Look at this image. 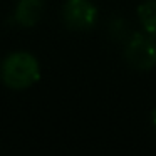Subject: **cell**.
I'll list each match as a JSON object with an SVG mask.
<instances>
[{
	"label": "cell",
	"mask_w": 156,
	"mask_h": 156,
	"mask_svg": "<svg viewBox=\"0 0 156 156\" xmlns=\"http://www.w3.org/2000/svg\"><path fill=\"white\" fill-rule=\"evenodd\" d=\"M41 77V64L30 52L19 51L7 55L0 64V79L12 91H24Z\"/></svg>",
	"instance_id": "cell-1"
},
{
	"label": "cell",
	"mask_w": 156,
	"mask_h": 156,
	"mask_svg": "<svg viewBox=\"0 0 156 156\" xmlns=\"http://www.w3.org/2000/svg\"><path fill=\"white\" fill-rule=\"evenodd\" d=\"M124 59L133 69L151 71L156 66V37L148 32H134L124 42Z\"/></svg>",
	"instance_id": "cell-2"
},
{
	"label": "cell",
	"mask_w": 156,
	"mask_h": 156,
	"mask_svg": "<svg viewBox=\"0 0 156 156\" xmlns=\"http://www.w3.org/2000/svg\"><path fill=\"white\" fill-rule=\"evenodd\" d=\"M99 12L92 0H66L62 7V20L71 30H89L98 24Z\"/></svg>",
	"instance_id": "cell-3"
},
{
	"label": "cell",
	"mask_w": 156,
	"mask_h": 156,
	"mask_svg": "<svg viewBox=\"0 0 156 156\" xmlns=\"http://www.w3.org/2000/svg\"><path fill=\"white\" fill-rule=\"evenodd\" d=\"M45 10V0H19L10 17V24L20 29H30L39 24Z\"/></svg>",
	"instance_id": "cell-4"
},
{
	"label": "cell",
	"mask_w": 156,
	"mask_h": 156,
	"mask_svg": "<svg viewBox=\"0 0 156 156\" xmlns=\"http://www.w3.org/2000/svg\"><path fill=\"white\" fill-rule=\"evenodd\" d=\"M138 20L143 30L156 37V0H146L138 7Z\"/></svg>",
	"instance_id": "cell-5"
},
{
	"label": "cell",
	"mask_w": 156,
	"mask_h": 156,
	"mask_svg": "<svg viewBox=\"0 0 156 156\" xmlns=\"http://www.w3.org/2000/svg\"><path fill=\"white\" fill-rule=\"evenodd\" d=\"M133 34H134V30H133L131 24L122 17L112 19L108 25V35L116 42H126Z\"/></svg>",
	"instance_id": "cell-6"
},
{
	"label": "cell",
	"mask_w": 156,
	"mask_h": 156,
	"mask_svg": "<svg viewBox=\"0 0 156 156\" xmlns=\"http://www.w3.org/2000/svg\"><path fill=\"white\" fill-rule=\"evenodd\" d=\"M151 124L156 131V109H153V112H151Z\"/></svg>",
	"instance_id": "cell-7"
}]
</instances>
